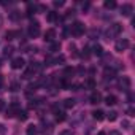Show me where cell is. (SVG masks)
<instances>
[{
	"mask_svg": "<svg viewBox=\"0 0 135 135\" xmlns=\"http://www.w3.org/2000/svg\"><path fill=\"white\" fill-rule=\"evenodd\" d=\"M70 33H72L73 37H81V35L84 33V24L80 22V21L73 22V24L70 26Z\"/></svg>",
	"mask_w": 135,
	"mask_h": 135,
	"instance_id": "obj_1",
	"label": "cell"
},
{
	"mask_svg": "<svg viewBox=\"0 0 135 135\" xmlns=\"http://www.w3.org/2000/svg\"><path fill=\"white\" fill-rule=\"evenodd\" d=\"M122 32V26L121 24H118V22H114V24H111L110 26V29L107 30V37H108V40H110V37H116V35H119Z\"/></svg>",
	"mask_w": 135,
	"mask_h": 135,
	"instance_id": "obj_2",
	"label": "cell"
},
{
	"mask_svg": "<svg viewBox=\"0 0 135 135\" xmlns=\"http://www.w3.org/2000/svg\"><path fill=\"white\" fill-rule=\"evenodd\" d=\"M27 32H29V37L30 38H37L40 35V24L37 21H32L30 26H29V29H27Z\"/></svg>",
	"mask_w": 135,
	"mask_h": 135,
	"instance_id": "obj_3",
	"label": "cell"
},
{
	"mask_svg": "<svg viewBox=\"0 0 135 135\" xmlns=\"http://www.w3.org/2000/svg\"><path fill=\"white\" fill-rule=\"evenodd\" d=\"M129 46H130V41H129L127 38H121V40H118V41H116L114 49H116V51H119V52H122V51H126Z\"/></svg>",
	"mask_w": 135,
	"mask_h": 135,
	"instance_id": "obj_4",
	"label": "cell"
},
{
	"mask_svg": "<svg viewBox=\"0 0 135 135\" xmlns=\"http://www.w3.org/2000/svg\"><path fill=\"white\" fill-rule=\"evenodd\" d=\"M130 86H132V81H130L129 76H122V78H119V88H121V91H129Z\"/></svg>",
	"mask_w": 135,
	"mask_h": 135,
	"instance_id": "obj_5",
	"label": "cell"
},
{
	"mask_svg": "<svg viewBox=\"0 0 135 135\" xmlns=\"http://www.w3.org/2000/svg\"><path fill=\"white\" fill-rule=\"evenodd\" d=\"M24 65H26V60H24L22 57H15V59L11 60V69H15V70L22 69Z\"/></svg>",
	"mask_w": 135,
	"mask_h": 135,
	"instance_id": "obj_6",
	"label": "cell"
},
{
	"mask_svg": "<svg viewBox=\"0 0 135 135\" xmlns=\"http://www.w3.org/2000/svg\"><path fill=\"white\" fill-rule=\"evenodd\" d=\"M89 102H91L92 105L100 103V102H102V94H100L99 91H94V92L91 94V97H89Z\"/></svg>",
	"mask_w": 135,
	"mask_h": 135,
	"instance_id": "obj_7",
	"label": "cell"
},
{
	"mask_svg": "<svg viewBox=\"0 0 135 135\" xmlns=\"http://www.w3.org/2000/svg\"><path fill=\"white\" fill-rule=\"evenodd\" d=\"M132 11H133V7H132L130 3H124V5L121 7V15H122V16H130Z\"/></svg>",
	"mask_w": 135,
	"mask_h": 135,
	"instance_id": "obj_8",
	"label": "cell"
},
{
	"mask_svg": "<svg viewBox=\"0 0 135 135\" xmlns=\"http://www.w3.org/2000/svg\"><path fill=\"white\" fill-rule=\"evenodd\" d=\"M54 38H56V30H54V29H48V30L45 32V41L52 43Z\"/></svg>",
	"mask_w": 135,
	"mask_h": 135,
	"instance_id": "obj_9",
	"label": "cell"
},
{
	"mask_svg": "<svg viewBox=\"0 0 135 135\" xmlns=\"http://www.w3.org/2000/svg\"><path fill=\"white\" fill-rule=\"evenodd\" d=\"M91 54H94V56H99V57H102L105 52H103V48L100 46V45H94L92 46V52Z\"/></svg>",
	"mask_w": 135,
	"mask_h": 135,
	"instance_id": "obj_10",
	"label": "cell"
},
{
	"mask_svg": "<svg viewBox=\"0 0 135 135\" xmlns=\"http://www.w3.org/2000/svg\"><path fill=\"white\" fill-rule=\"evenodd\" d=\"M92 118H94L95 121H103V119H105V113H103L102 110H94V111H92Z\"/></svg>",
	"mask_w": 135,
	"mask_h": 135,
	"instance_id": "obj_11",
	"label": "cell"
},
{
	"mask_svg": "<svg viewBox=\"0 0 135 135\" xmlns=\"http://www.w3.org/2000/svg\"><path fill=\"white\" fill-rule=\"evenodd\" d=\"M46 19H48L49 22H57V21H59V13H56V11H49V13L46 15Z\"/></svg>",
	"mask_w": 135,
	"mask_h": 135,
	"instance_id": "obj_12",
	"label": "cell"
},
{
	"mask_svg": "<svg viewBox=\"0 0 135 135\" xmlns=\"http://www.w3.org/2000/svg\"><path fill=\"white\" fill-rule=\"evenodd\" d=\"M114 75H116L114 69H105V72H103V78H105V80H113Z\"/></svg>",
	"mask_w": 135,
	"mask_h": 135,
	"instance_id": "obj_13",
	"label": "cell"
},
{
	"mask_svg": "<svg viewBox=\"0 0 135 135\" xmlns=\"http://www.w3.org/2000/svg\"><path fill=\"white\" fill-rule=\"evenodd\" d=\"M105 103L110 107V105H116L118 103V99H116V95H107L105 97Z\"/></svg>",
	"mask_w": 135,
	"mask_h": 135,
	"instance_id": "obj_14",
	"label": "cell"
},
{
	"mask_svg": "<svg viewBox=\"0 0 135 135\" xmlns=\"http://www.w3.org/2000/svg\"><path fill=\"white\" fill-rule=\"evenodd\" d=\"M10 19H11V21H19V19H21V11L13 10V11L10 13Z\"/></svg>",
	"mask_w": 135,
	"mask_h": 135,
	"instance_id": "obj_15",
	"label": "cell"
},
{
	"mask_svg": "<svg viewBox=\"0 0 135 135\" xmlns=\"http://www.w3.org/2000/svg\"><path fill=\"white\" fill-rule=\"evenodd\" d=\"M84 88H86V89H95V81H94V78H88L86 83H84Z\"/></svg>",
	"mask_w": 135,
	"mask_h": 135,
	"instance_id": "obj_16",
	"label": "cell"
},
{
	"mask_svg": "<svg viewBox=\"0 0 135 135\" xmlns=\"http://www.w3.org/2000/svg\"><path fill=\"white\" fill-rule=\"evenodd\" d=\"M26 133H27V135H38V129H37V126H33V124L29 126L27 130H26Z\"/></svg>",
	"mask_w": 135,
	"mask_h": 135,
	"instance_id": "obj_17",
	"label": "cell"
},
{
	"mask_svg": "<svg viewBox=\"0 0 135 135\" xmlns=\"http://www.w3.org/2000/svg\"><path fill=\"white\" fill-rule=\"evenodd\" d=\"M103 7H105L107 10H113V8H116V2H114V0H105Z\"/></svg>",
	"mask_w": 135,
	"mask_h": 135,
	"instance_id": "obj_18",
	"label": "cell"
},
{
	"mask_svg": "<svg viewBox=\"0 0 135 135\" xmlns=\"http://www.w3.org/2000/svg\"><path fill=\"white\" fill-rule=\"evenodd\" d=\"M35 10H37V5H33V3H29V5H27V11H26V15L30 18V16L35 13Z\"/></svg>",
	"mask_w": 135,
	"mask_h": 135,
	"instance_id": "obj_19",
	"label": "cell"
},
{
	"mask_svg": "<svg viewBox=\"0 0 135 135\" xmlns=\"http://www.w3.org/2000/svg\"><path fill=\"white\" fill-rule=\"evenodd\" d=\"M13 51H15V48H13L11 45H7V46L3 48V56H5V57H8V56H11V54H13Z\"/></svg>",
	"mask_w": 135,
	"mask_h": 135,
	"instance_id": "obj_20",
	"label": "cell"
},
{
	"mask_svg": "<svg viewBox=\"0 0 135 135\" xmlns=\"http://www.w3.org/2000/svg\"><path fill=\"white\" fill-rule=\"evenodd\" d=\"M16 114H18V119H19V121H27V118H29L27 111H24V110H19Z\"/></svg>",
	"mask_w": 135,
	"mask_h": 135,
	"instance_id": "obj_21",
	"label": "cell"
},
{
	"mask_svg": "<svg viewBox=\"0 0 135 135\" xmlns=\"http://www.w3.org/2000/svg\"><path fill=\"white\" fill-rule=\"evenodd\" d=\"M75 107V100L73 99H65L64 100V108H73Z\"/></svg>",
	"mask_w": 135,
	"mask_h": 135,
	"instance_id": "obj_22",
	"label": "cell"
},
{
	"mask_svg": "<svg viewBox=\"0 0 135 135\" xmlns=\"http://www.w3.org/2000/svg\"><path fill=\"white\" fill-rule=\"evenodd\" d=\"M16 37H18V32H16V30H8V32L5 33V38H7V40H15Z\"/></svg>",
	"mask_w": 135,
	"mask_h": 135,
	"instance_id": "obj_23",
	"label": "cell"
},
{
	"mask_svg": "<svg viewBox=\"0 0 135 135\" xmlns=\"http://www.w3.org/2000/svg\"><path fill=\"white\" fill-rule=\"evenodd\" d=\"M73 73H75V70L72 69V67H65V69H64V76L65 78H70Z\"/></svg>",
	"mask_w": 135,
	"mask_h": 135,
	"instance_id": "obj_24",
	"label": "cell"
},
{
	"mask_svg": "<svg viewBox=\"0 0 135 135\" xmlns=\"http://www.w3.org/2000/svg\"><path fill=\"white\" fill-rule=\"evenodd\" d=\"M37 88H38V84H37V83H33V84H29V86H27V91H26V94H27V95H30L32 92H35V91H37Z\"/></svg>",
	"mask_w": 135,
	"mask_h": 135,
	"instance_id": "obj_25",
	"label": "cell"
},
{
	"mask_svg": "<svg viewBox=\"0 0 135 135\" xmlns=\"http://www.w3.org/2000/svg\"><path fill=\"white\" fill-rule=\"evenodd\" d=\"M59 49H60V43H57V41H52V43L49 45V51L56 52V51H59Z\"/></svg>",
	"mask_w": 135,
	"mask_h": 135,
	"instance_id": "obj_26",
	"label": "cell"
},
{
	"mask_svg": "<svg viewBox=\"0 0 135 135\" xmlns=\"http://www.w3.org/2000/svg\"><path fill=\"white\" fill-rule=\"evenodd\" d=\"M67 119V116H65V113H62V111H59V113H56V121L57 122H64Z\"/></svg>",
	"mask_w": 135,
	"mask_h": 135,
	"instance_id": "obj_27",
	"label": "cell"
},
{
	"mask_svg": "<svg viewBox=\"0 0 135 135\" xmlns=\"http://www.w3.org/2000/svg\"><path fill=\"white\" fill-rule=\"evenodd\" d=\"M33 75H35V73H33V72H32L30 69H27V70H26V72L22 73V78H24V80H30V78H32Z\"/></svg>",
	"mask_w": 135,
	"mask_h": 135,
	"instance_id": "obj_28",
	"label": "cell"
},
{
	"mask_svg": "<svg viewBox=\"0 0 135 135\" xmlns=\"http://www.w3.org/2000/svg\"><path fill=\"white\" fill-rule=\"evenodd\" d=\"M107 118H108V121H110V122H113V121H116V119H118V113H116V111H110V113L107 114Z\"/></svg>",
	"mask_w": 135,
	"mask_h": 135,
	"instance_id": "obj_29",
	"label": "cell"
},
{
	"mask_svg": "<svg viewBox=\"0 0 135 135\" xmlns=\"http://www.w3.org/2000/svg\"><path fill=\"white\" fill-rule=\"evenodd\" d=\"M45 64H46V65H54V57H52L51 54H48V56L45 57Z\"/></svg>",
	"mask_w": 135,
	"mask_h": 135,
	"instance_id": "obj_30",
	"label": "cell"
},
{
	"mask_svg": "<svg viewBox=\"0 0 135 135\" xmlns=\"http://www.w3.org/2000/svg\"><path fill=\"white\" fill-rule=\"evenodd\" d=\"M89 56H91V49L86 46V48L83 49V52H81V57H84V59H89Z\"/></svg>",
	"mask_w": 135,
	"mask_h": 135,
	"instance_id": "obj_31",
	"label": "cell"
},
{
	"mask_svg": "<svg viewBox=\"0 0 135 135\" xmlns=\"http://www.w3.org/2000/svg\"><path fill=\"white\" fill-rule=\"evenodd\" d=\"M64 60H65L64 56H56V57H54V65H56V64H64Z\"/></svg>",
	"mask_w": 135,
	"mask_h": 135,
	"instance_id": "obj_32",
	"label": "cell"
},
{
	"mask_svg": "<svg viewBox=\"0 0 135 135\" xmlns=\"http://www.w3.org/2000/svg\"><path fill=\"white\" fill-rule=\"evenodd\" d=\"M59 135H73V130H72V129H65V130H62Z\"/></svg>",
	"mask_w": 135,
	"mask_h": 135,
	"instance_id": "obj_33",
	"label": "cell"
},
{
	"mask_svg": "<svg viewBox=\"0 0 135 135\" xmlns=\"http://www.w3.org/2000/svg\"><path fill=\"white\" fill-rule=\"evenodd\" d=\"M54 7H64V0H54Z\"/></svg>",
	"mask_w": 135,
	"mask_h": 135,
	"instance_id": "obj_34",
	"label": "cell"
},
{
	"mask_svg": "<svg viewBox=\"0 0 135 135\" xmlns=\"http://www.w3.org/2000/svg\"><path fill=\"white\" fill-rule=\"evenodd\" d=\"M3 110H5V100L0 99V111H3Z\"/></svg>",
	"mask_w": 135,
	"mask_h": 135,
	"instance_id": "obj_35",
	"label": "cell"
},
{
	"mask_svg": "<svg viewBox=\"0 0 135 135\" xmlns=\"http://www.w3.org/2000/svg\"><path fill=\"white\" fill-rule=\"evenodd\" d=\"M19 89V84L18 83H11V91H18Z\"/></svg>",
	"mask_w": 135,
	"mask_h": 135,
	"instance_id": "obj_36",
	"label": "cell"
},
{
	"mask_svg": "<svg viewBox=\"0 0 135 135\" xmlns=\"http://www.w3.org/2000/svg\"><path fill=\"white\" fill-rule=\"evenodd\" d=\"M122 126H124V129H129V126H130V122H129L127 119H124V121H122Z\"/></svg>",
	"mask_w": 135,
	"mask_h": 135,
	"instance_id": "obj_37",
	"label": "cell"
},
{
	"mask_svg": "<svg viewBox=\"0 0 135 135\" xmlns=\"http://www.w3.org/2000/svg\"><path fill=\"white\" fill-rule=\"evenodd\" d=\"M108 135H121V132H119V130H110Z\"/></svg>",
	"mask_w": 135,
	"mask_h": 135,
	"instance_id": "obj_38",
	"label": "cell"
},
{
	"mask_svg": "<svg viewBox=\"0 0 135 135\" xmlns=\"http://www.w3.org/2000/svg\"><path fill=\"white\" fill-rule=\"evenodd\" d=\"M3 83H5V80H3V75H0V89L3 88Z\"/></svg>",
	"mask_w": 135,
	"mask_h": 135,
	"instance_id": "obj_39",
	"label": "cell"
},
{
	"mask_svg": "<svg viewBox=\"0 0 135 135\" xmlns=\"http://www.w3.org/2000/svg\"><path fill=\"white\" fill-rule=\"evenodd\" d=\"M5 132V126L3 124H0V133H3Z\"/></svg>",
	"mask_w": 135,
	"mask_h": 135,
	"instance_id": "obj_40",
	"label": "cell"
},
{
	"mask_svg": "<svg viewBox=\"0 0 135 135\" xmlns=\"http://www.w3.org/2000/svg\"><path fill=\"white\" fill-rule=\"evenodd\" d=\"M88 8H89V3H88V2H86V3H83V10H88Z\"/></svg>",
	"mask_w": 135,
	"mask_h": 135,
	"instance_id": "obj_41",
	"label": "cell"
},
{
	"mask_svg": "<svg viewBox=\"0 0 135 135\" xmlns=\"http://www.w3.org/2000/svg\"><path fill=\"white\" fill-rule=\"evenodd\" d=\"M127 113H129L130 116H133V108H129V110H127Z\"/></svg>",
	"mask_w": 135,
	"mask_h": 135,
	"instance_id": "obj_42",
	"label": "cell"
},
{
	"mask_svg": "<svg viewBox=\"0 0 135 135\" xmlns=\"http://www.w3.org/2000/svg\"><path fill=\"white\" fill-rule=\"evenodd\" d=\"M97 135H107V133H105V132H99Z\"/></svg>",
	"mask_w": 135,
	"mask_h": 135,
	"instance_id": "obj_43",
	"label": "cell"
},
{
	"mask_svg": "<svg viewBox=\"0 0 135 135\" xmlns=\"http://www.w3.org/2000/svg\"><path fill=\"white\" fill-rule=\"evenodd\" d=\"M0 24H2V18H0Z\"/></svg>",
	"mask_w": 135,
	"mask_h": 135,
	"instance_id": "obj_44",
	"label": "cell"
},
{
	"mask_svg": "<svg viewBox=\"0 0 135 135\" xmlns=\"http://www.w3.org/2000/svg\"><path fill=\"white\" fill-rule=\"evenodd\" d=\"M0 65H2V62H0Z\"/></svg>",
	"mask_w": 135,
	"mask_h": 135,
	"instance_id": "obj_45",
	"label": "cell"
}]
</instances>
